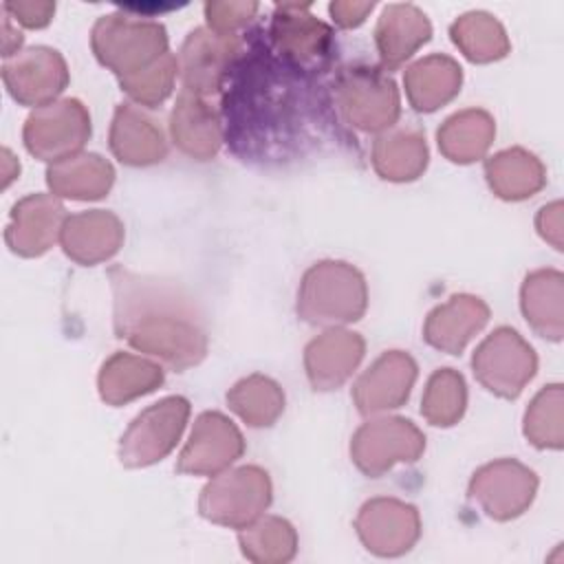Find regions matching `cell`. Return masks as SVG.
<instances>
[{
    "label": "cell",
    "instance_id": "cell-1",
    "mask_svg": "<svg viewBox=\"0 0 564 564\" xmlns=\"http://www.w3.org/2000/svg\"><path fill=\"white\" fill-rule=\"evenodd\" d=\"M269 502V485L258 469H240L205 489L200 511L205 518L245 529Z\"/></svg>",
    "mask_w": 564,
    "mask_h": 564
},
{
    "label": "cell",
    "instance_id": "cell-2",
    "mask_svg": "<svg viewBox=\"0 0 564 564\" xmlns=\"http://www.w3.org/2000/svg\"><path fill=\"white\" fill-rule=\"evenodd\" d=\"M421 531L412 507L397 500H372L357 518V533L366 549L381 557H397L412 549Z\"/></svg>",
    "mask_w": 564,
    "mask_h": 564
},
{
    "label": "cell",
    "instance_id": "cell-3",
    "mask_svg": "<svg viewBox=\"0 0 564 564\" xmlns=\"http://www.w3.org/2000/svg\"><path fill=\"white\" fill-rule=\"evenodd\" d=\"M364 306V286L355 271L326 264L315 269L304 284L302 308L315 319H350Z\"/></svg>",
    "mask_w": 564,
    "mask_h": 564
},
{
    "label": "cell",
    "instance_id": "cell-4",
    "mask_svg": "<svg viewBox=\"0 0 564 564\" xmlns=\"http://www.w3.org/2000/svg\"><path fill=\"white\" fill-rule=\"evenodd\" d=\"M482 381L502 394H516L533 372L531 350L516 337V333H496L474 359Z\"/></svg>",
    "mask_w": 564,
    "mask_h": 564
},
{
    "label": "cell",
    "instance_id": "cell-5",
    "mask_svg": "<svg viewBox=\"0 0 564 564\" xmlns=\"http://www.w3.org/2000/svg\"><path fill=\"white\" fill-rule=\"evenodd\" d=\"M535 489L533 476L516 463L487 467L474 480V496L491 518L507 520L524 511Z\"/></svg>",
    "mask_w": 564,
    "mask_h": 564
},
{
    "label": "cell",
    "instance_id": "cell-6",
    "mask_svg": "<svg viewBox=\"0 0 564 564\" xmlns=\"http://www.w3.org/2000/svg\"><path fill=\"white\" fill-rule=\"evenodd\" d=\"M187 408L181 399L163 401L161 405L145 412L123 443V456L128 463H148L170 449L172 441L185 421Z\"/></svg>",
    "mask_w": 564,
    "mask_h": 564
},
{
    "label": "cell",
    "instance_id": "cell-7",
    "mask_svg": "<svg viewBox=\"0 0 564 564\" xmlns=\"http://www.w3.org/2000/svg\"><path fill=\"white\" fill-rule=\"evenodd\" d=\"M421 449L419 432L408 421H381L359 432L355 456L366 471H381L394 458H414Z\"/></svg>",
    "mask_w": 564,
    "mask_h": 564
},
{
    "label": "cell",
    "instance_id": "cell-8",
    "mask_svg": "<svg viewBox=\"0 0 564 564\" xmlns=\"http://www.w3.org/2000/svg\"><path fill=\"white\" fill-rule=\"evenodd\" d=\"M88 132V121L77 104L64 101L29 121L26 141L33 152L55 156L79 145Z\"/></svg>",
    "mask_w": 564,
    "mask_h": 564
},
{
    "label": "cell",
    "instance_id": "cell-9",
    "mask_svg": "<svg viewBox=\"0 0 564 564\" xmlns=\"http://www.w3.org/2000/svg\"><path fill=\"white\" fill-rule=\"evenodd\" d=\"M240 452V436L238 432L220 416H203L198 421L196 434L183 454V469L189 471H212L223 467L225 463L234 460Z\"/></svg>",
    "mask_w": 564,
    "mask_h": 564
},
{
    "label": "cell",
    "instance_id": "cell-10",
    "mask_svg": "<svg viewBox=\"0 0 564 564\" xmlns=\"http://www.w3.org/2000/svg\"><path fill=\"white\" fill-rule=\"evenodd\" d=\"M240 551L256 564H284L295 557L297 538L289 522L264 518L245 527L240 533Z\"/></svg>",
    "mask_w": 564,
    "mask_h": 564
},
{
    "label": "cell",
    "instance_id": "cell-11",
    "mask_svg": "<svg viewBox=\"0 0 564 564\" xmlns=\"http://www.w3.org/2000/svg\"><path fill=\"white\" fill-rule=\"evenodd\" d=\"M414 377V368L408 357L390 355L383 357L370 375H366L359 383L357 399L364 410L386 408L399 403L408 394V386Z\"/></svg>",
    "mask_w": 564,
    "mask_h": 564
},
{
    "label": "cell",
    "instance_id": "cell-12",
    "mask_svg": "<svg viewBox=\"0 0 564 564\" xmlns=\"http://www.w3.org/2000/svg\"><path fill=\"white\" fill-rule=\"evenodd\" d=\"M487 317L485 306L471 297H454V302L436 311L427 324V337L432 344L456 350Z\"/></svg>",
    "mask_w": 564,
    "mask_h": 564
},
{
    "label": "cell",
    "instance_id": "cell-13",
    "mask_svg": "<svg viewBox=\"0 0 564 564\" xmlns=\"http://www.w3.org/2000/svg\"><path fill=\"white\" fill-rule=\"evenodd\" d=\"M66 249L79 260H99L115 251L119 242V225L106 214H86L68 223Z\"/></svg>",
    "mask_w": 564,
    "mask_h": 564
},
{
    "label": "cell",
    "instance_id": "cell-14",
    "mask_svg": "<svg viewBox=\"0 0 564 564\" xmlns=\"http://www.w3.org/2000/svg\"><path fill=\"white\" fill-rule=\"evenodd\" d=\"M361 355V341L348 333L328 335L308 350V368L317 383L330 386L341 381Z\"/></svg>",
    "mask_w": 564,
    "mask_h": 564
},
{
    "label": "cell",
    "instance_id": "cell-15",
    "mask_svg": "<svg viewBox=\"0 0 564 564\" xmlns=\"http://www.w3.org/2000/svg\"><path fill=\"white\" fill-rule=\"evenodd\" d=\"M489 178H491V185L502 196H524L535 187H540L542 170L533 161V156H527L524 152L513 150L496 156V161L489 163Z\"/></svg>",
    "mask_w": 564,
    "mask_h": 564
},
{
    "label": "cell",
    "instance_id": "cell-16",
    "mask_svg": "<svg viewBox=\"0 0 564 564\" xmlns=\"http://www.w3.org/2000/svg\"><path fill=\"white\" fill-rule=\"evenodd\" d=\"M491 137V121L480 112H465L452 119L441 132L443 150L456 161H469L478 156Z\"/></svg>",
    "mask_w": 564,
    "mask_h": 564
},
{
    "label": "cell",
    "instance_id": "cell-17",
    "mask_svg": "<svg viewBox=\"0 0 564 564\" xmlns=\"http://www.w3.org/2000/svg\"><path fill=\"white\" fill-rule=\"evenodd\" d=\"M104 370V397L110 401H121L139 392H145L161 379L156 368L132 357H115Z\"/></svg>",
    "mask_w": 564,
    "mask_h": 564
},
{
    "label": "cell",
    "instance_id": "cell-18",
    "mask_svg": "<svg viewBox=\"0 0 564 564\" xmlns=\"http://www.w3.org/2000/svg\"><path fill=\"white\" fill-rule=\"evenodd\" d=\"M112 145L128 161H152L161 154V137L134 112L121 110L115 123Z\"/></svg>",
    "mask_w": 564,
    "mask_h": 564
},
{
    "label": "cell",
    "instance_id": "cell-19",
    "mask_svg": "<svg viewBox=\"0 0 564 564\" xmlns=\"http://www.w3.org/2000/svg\"><path fill=\"white\" fill-rule=\"evenodd\" d=\"M110 183V167L97 156H84L77 163L51 172V185L68 196H99Z\"/></svg>",
    "mask_w": 564,
    "mask_h": 564
},
{
    "label": "cell",
    "instance_id": "cell-20",
    "mask_svg": "<svg viewBox=\"0 0 564 564\" xmlns=\"http://www.w3.org/2000/svg\"><path fill=\"white\" fill-rule=\"evenodd\" d=\"M57 207L44 198H33L20 205V223L15 229V249L33 253L46 247V242L51 240L53 227H55V218H57Z\"/></svg>",
    "mask_w": 564,
    "mask_h": 564
},
{
    "label": "cell",
    "instance_id": "cell-21",
    "mask_svg": "<svg viewBox=\"0 0 564 564\" xmlns=\"http://www.w3.org/2000/svg\"><path fill=\"white\" fill-rule=\"evenodd\" d=\"M377 165L386 176L410 178L425 165V148L410 134L383 139L377 148Z\"/></svg>",
    "mask_w": 564,
    "mask_h": 564
},
{
    "label": "cell",
    "instance_id": "cell-22",
    "mask_svg": "<svg viewBox=\"0 0 564 564\" xmlns=\"http://www.w3.org/2000/svg\"><path fill=\"white\" fill-rule=\"evenodd\" d=\"M456 90V68L447 62H430L410 75V95L416 108H434Z\"/></svg>",
    "mask_w": 564,
    "mask_h": 564
},
{
    "label": "cell",
    "instance_id": "cell-23",
    "mask_svg": "<svg viewBox=\"0 0 564 564\" xmlns=\"http://www.w3.org/2000/svg\"><path fill=\"white\" fill-rule=\"evenodd\" d=\"M527 313L535 326L560 333V278L555 273H540L527 286Z\"/></svg>",
    "mask_w": 564,
    "mask_h": 564
},
{
    "label": "cell",
    "instance_id": "cell-24",
    "mask_svg": "<svg viewBox=\"0 0 564 564\" xmlns=\"http://www.w3.org/2000/svg\"><path fill=\"white\" fill-rule=\"evenodd\" d=\"M234 408L256 425L269 423L280 412V392L264 379H249L231 394Z\"/></svg>",
    "mask_w": 564,
    "mask_h": 564
},
{
    "label": "cell",
    "instance_id": "cell-25",
    "mask_svg": "<svg viewBox=\"0 0 564 564\" xmlns=\"http://www.w3.org/2000/svg\"><path fill=\"white\" fill-rule=\"evenodd\" d=\"M465 392L460 377L452 372H441L432 379L427 399H425V414L434 423H449L454 421L463 410Z\"/></svg>",
    "mask_w": 564,
    "mask_h": 564
},
{
    "label": "cell",
    "instance_id": "cell-26",
    "mask_svg": "<svg viewBox=\"0 0 564 564\" xmlns=\"http://www.w3.org/2000/svg\"><path fill=\"white\" fill-rule=\"evenodd\" d=\"M560 390L555 388L553 392H544L538 401H535V408L531 412V436L538 441V443H553L557 445L560 443V412H557V405H560Z\"/></svg>",
    "mask_w": 564,
    "mask_h": 564
},
{
    "label": "cell",
    "instance_id": "cell-27",
    "mask_svg": "<svg viewBox=\"0 0 564 564\" xmlns=\"http://www.w3.org/2000/svg\"><path fill=\"white\" fill-rule=\"evenodd\" d=\"M185 106H187V108H183V112H185L183 121L185 123H203L205 121L198 110L194 112V104H185ZM178 134H181L183 145L189 148L192 152H209V150H214V143L200 134V126H181L178 123Z\"/></svg>",
    "mask_w": 564,
    "mask_h": 564
}]
</instances>
